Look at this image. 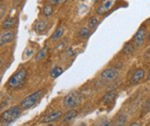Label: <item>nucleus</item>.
Instances as JSON below:
<instances>
[{"mask_svg": "<svg viewBox=\"0 0 150 126\" xmlns=\"http://www.w3.org/2000/svg\"><path fill=\"white\" fill-rule=\"evenodd\" d=\"M26 77H27V72H26L25 69H21L20 71H18L17 72L12 76L8 81V86L10 88H18L20 86H23L24 81L26 79Z\"/></svg>", "mask_w": 150, "mask_h": 126, "instance_id": "f257e3e1", "label": "nucleus"}, {"mask_svg": "<svg viewBox=\"0 0 150 126\" xmlns=\"http://www.w3.org/2000/svg\"><path fill=\"white\" fill-rule=\"evenodd\" d=\"M20 114H21L20 107L15 105V106H12L11 108L7 109L6 111H4L1 114V119L2 121H4V122L9 123V122L14 121L15 119H17Z\"/></svg>", "mask_w": 150, "mask_h": 126, "instance_id": "f03ea898", "label": "nucleus"}, {"mask_svg": "<svg viewBox=\"0 0 150 126\" xmlns=\"http://www.w3.org/2000/svg\"><path fill=\"white\" fill-rule=\"evenodd\" d=\"M41 95H42V90L35 91V93H33L32 94L28 95L27 97L24 98L23 100L21 101L20 106L22 108H24V109H29V108L32 107V106L34 105L38 100H39Z\"/></svg>", "mask_w": 150, "mask_h": 126, "instance_id": "7ed1b4c3", "label": "nucleus"}, {"mask_svg": "<svg viewBox=\"0 0 150 126\" xmlns=\"http://www.w3.org/2000/svg\"><path fill=\"white\" fill-rule=\"evenodd\" d=\"M81 101V95L79 93H70L63 99V105L66 108H72L78 105Z\"/></svg>", "mask_w": 150, "mask_h": 126, "instance_id": "20e7f679", "label": "nucleus"}, {"mask_svg": "<svg viewBox=\"0 0 150 126\" xmlns=\"http://www.w3.org/2000/svg\"><path fill=\"white\" fill-rule=\"evenodd\" d=\"M118 71L116 69H107V70H104L101 74V77L105 81H114L115 79L118 77Z\"/></svg>", "mask_w": 150, "mask_h": 126, "instance_id": "39448f33", "label": "nucleus"}, {"mask_svg": "<svg viewBox=\"0 0 150 126\" xmlns=\"http://www.w3.org/2000/svg\"><path fill=\"white\" fill-rule=\"evenodd\" d=\"M145 36H146V28L144 26H142V27H140L138 29V31H137L134 36V43L136 47L142 45V43H143L145 39Z\"/></svg>", "mask_w": 150, "mask_h": 126, "instance_id": "423d86ee", "label": "nucleus"}, {"mask_svg": "<svg viewBox=\"0 0 150 126\" xmlns=\"http://www.w3.org/2000/svg\"><path fill=\"white\" fill-rule=\"evenodd\" d=\"M61 116H62V112L60 110L53 111V112L49 113V114H47L46 116H44V117L42 118V120H41V122H42V123H51V122H54V121H56V120L59 119Z\"/></svg>", "mask_w": 150, "mask_h": 126, "instance_id": "0eeeda50", "label": "nucleus"}, {"mask_svg": "<svg viewBox=\"0 0 150 126\" xmlns=\"http://www.w3.org/2000/svg\"><path fill=\"white\" fill-rule=\"evenodd\" d=\"M114 3V1L112 0H107V1H103L101 3L100 6H98V8L96 9V13L97 14H104L106 12H108L112 8V5Z\"/></svg>", "mask_w": 150, "mask_h": 126, "instance_id": "6e6552de", "label": "nucleus"}, {"mask_svg": "<svg viewBox=\"0 0 150 126\" xmlns=\"http://www.w3.org/2000/svg\"><path fill=\"white\" fill-rule=\"evenodd\" d=\"M144 74H145L144 70L137 69L136 71L133 72L132 77H131V79H130V82H131V84H138L139 81H142V79L144 77Z\"/></svg>", "mask_w": 150, "mask_h": 126, "instance_id": "1a4fd4ad", "label": "nucleus"}, {"mask_svg": "<svg viewBox=\"0 0 150 126\" xmlns=\"http://www.w3.org/2000/svg\"><path fill=\"white\" fill-rule=\"evenodd\" d=\"M13 39H14V34L12 32H6L2 34L1 37H0V45L3 46L7 44V43H10Z\"/></svg>", "mask_w": 150, "mask_h": 126, "instance_id": "9d476101", "label": "nucleus"}, {"mask_svg": "<svg viewBox=\"0 0 150 126\" xmlns=\"http://www.w3.org/2000/svg\"><path fill=\"white\" fill-rule=\"evenodd\" d=\"M115 99V93L114 91H109L104 95L103 97V102L105 104H110L114 101Z\"/></svg>", "mask_w": 150, "mask_h": 126, "instance_id": "9b49d317", "label": "nucleus"}, {"mask_svg": "<svg viewBox=\"0 0 150 126\" xmlns=\"http://www.w3.org/2000/svg\"><path fill=\"white\" fill-rule=\"evenodd\" d=\"M48 26V23L46 20H42V21H38L35 25V30L38 31V32H43V31L46 30Z\"/></svg>", "mask_w": 150, "mask_h": 126, "instance_id": "f8f14e48", "label": "nucleus"}, {"mask_svg": "<svg viewBox=\"0 0 150 126\" xmlns=\"http://www.w3.org/2000/svg\"><path fill=\"white\" fill-rule=\"evenodd\" d=\"M76 116H77V111L74 110V109H72V110L68 111V112H67L66 114L64 115L63 120L65 121V122H69V121L73 120L74 118L76 117Z\"/></svg>", "mask_w": 150, "mask_h": 126, "instance_id": "ddd939ff", "label": "nucleus"}, {"mask_svg": "<svg viewBox=\"0 0 150 126\" xmlns=\"http://www.w3.org/2000/svg\"><path fill=\"white\" fill-rule=\"evenodd\" d=\"M47 54H48V47L42 48V49H41L39 52L37 53V55H36V61L43 60L47 56Z\"/></svg>", "mask_w": 150, "mask_h": 126, "instance_id": "4468645a", "label": "nucleus"}, {"mask_svg": "<svg viewBox=\"0 0 150 126\" xmlns=\"http://www.w3.org/2000/svg\"><path fill=\"white\" fill-rule=\"evenodd\" d=\"M63 34H64V29L63 28H58L57 30L53 33V35L51 36V39L53 41H56V40H58V39L61 38Z\"/></svg>", "mask_w": 150, "mask_h": 126, "instance_id": "2eb2a0df", "label": "nucleus"}, {"mask_svg": "<svg viewBox=\"0 0 150 126\" xmlns=\"http://www.w3.org/2000/svg\"><path fill=\"white\" fill-rule=\"evenodd\" d=\"M62 72H63V70H62L60 67H54L52 69L51 72H50V74H51V77L53 79H56V77H58L62 74Z\"/></svg>", "mask_w": 150, "mask_h": 126, "instance_id": "dca6fc26", "label": "nucleus"}, {"mask_svg": "<svg viewBox=\"0 0 150 126\" xmlns=\"http://www.w3.org/2000/svg\"><path fill=\"white\" fill-rule=\"evenodd\" d=\"M14 25V19L13 18H7L3 22V28L5 29H10L13 27Z\"/></svg>", "mask_w": 150, "mask_h": 126, "instance_id": "f3484780", "label": "nucleus"}, {"mask_svg": "<svg viewBox=\"0 0 150 126\" xmlns=\"http://www.w3.org/2000/svg\"><path fill=\"white\" fill-rule=\"evenodd\" d=\"M97 24H98V19L96 18V17L93 16V17H91V18H89V20H88V26L91 29L95 28L96 26H97Z\"/></svg>", "mask_w": 150, "mask_h": 126, "instance_id": "a211bd4d", "label": "nucleus"}, {"mask_svg": "<svg viewBox=\"0 0 150 126\" xmlns=\"http://www.w3.org/2000/svg\"><path fill=\"white\" fill-rule=\"evenodd\" d=\"M53 13V7L51 5H45L43 8V14L46 17H49Z\"/></svg>", "mask_w": 150, "mask_h": 126, "instance_id": "6ab92c4d", "label": "nucleus"}, {"mask_svg": "<svg viewBox=\"0 0 150 126\" xmlns=\"http://www.w3.org/2000/svg\"><path fill=\"white\" fill-rule=\"evenodd\" d=\"M89 34H90V30H89L88 28H82L81 30H80V36L81 37H84V38H86V37H88L89 36Z\"/></svg>", "mask_w": 150, "mask_h": 126, "instance_id": "aec40b11", "label": "nucleus"}, {"mask_svg": "<svg viewBox=\"0 0 150 126\" xmlns=\"http://www.w3.org/2000/svg\"><path fill=\"white\" fill-rule=\"evenodd\" d=\"M133 50H134V48H133V45L131 44H126L124 47V52L126 53V54H131V53L133 52Z\"/></svg>", "mask_w": 150, "mask_h": 126, "instance_id": "412c9836", "label": "nucleus"}, {"mask_svg": "<svg viewBox=\"0 0 150 126\" xmlns=\"http://www.w3.org/2000/svg\"><path fill=\"white\" fill-rule=\"evenodd\" d=\"M125 121H126V116H119L118 117V119H117V125L118 126H122L123 124L125 123Z\"/></svg>", "mask_w": 150, "mask_h": 126, "instance_id": "4be33fe9", "label": "nucleus"}, {"mask_svg": "<svg viewBox=\"0 0 150 126\" xmlns=\"http://www.w3.org/2000/svg\"><path fill=\"white\" fill-rule=\"evenodd\" d=\"M99 126H111V123L109 122V121H104V122L101 123Z\"/></svg>", "mask_w": 150, "mask_h": 126, "instance_id": "5701e85b", "label": "nucleus"}, {"mask_svg": "<svg viewBox=\"0 0 150 126\" xmlns=\"http://www.w3.org/2000/svg\"><path fill=\"white\" fill-rule=\"evenodd\" d=\"M50 3L51 4H62V3H64V1H56V0H52V1H50Z\"/></svg>", "mask_w": 150, "mask_h": 126, "instance_id": "b1692460", "label": "nucleus"}, {"mask_svg": "<svg viewBox=\"0 0 150 126\" xmlns=\"http://www.w3.org/2000/svg\"><path fill=\"white\" fill-rule=\"evenodd\" d=\"M145 57H146V58H150V48L146 51V52H145Z\"/></svg>", "mask_w": 150, "mask_h": 126, "instance_id": "393cba45", "label": "nucleus"}, {"mask_svg": "<svg viewBox=\"0 0 150 126\" xmlns=\"http://www.w3.org/2000/svg\"><path fill=\"white\" fill-rule=\"evenodd\" d=\"M130 126H141V125H140L138 122H134V123H132V124L130 125Z\"/></svg>", "mask_w": 150, "mask_h": 126, "instance_id": "a878e982", "label": "nucleus"}, {"mask_svg": "<svg viewBox=\"0 0 150 126\" xmlns=\"http://www.w3.org/2000/svg\"><path fill=\"white\" fill-rule=\"evenodd\" d=\"M148 79H150V70H149V74H148Z\"/></svg>", "mask_w": 150, "mask_h": 126, "instance_id": "bb28decb", "label": "nucleus"}, {"mask_svg": "<svg viewBox=\"0 0 150 126\" xmlns=\"http://www.w3.org/2000/svg\"><path fill=\"white\" fill-rule=\"evenodd\" d=\"M79 126H86V125H85V124H83V123H82V124H80Z\"/></svg>", "mask_w": 150, "mask_h": 126, "instance_id": "cd10ccee", "label": "nucleus"}, {"mask_svg": "<svg viewBox=\"0 0 150 126\" xmlns=\"http://www.w3.org/2000/svg\"><path fill=\"white\" fill-rule=\"evenodd\" d=\"M148 38H149V41H150V34H149V37Z\"/></svg>", "mask_w": 150, "mask_h": 126, "instance_id": "c85d7f7f", "label": "nucleus"}]
</instances>
